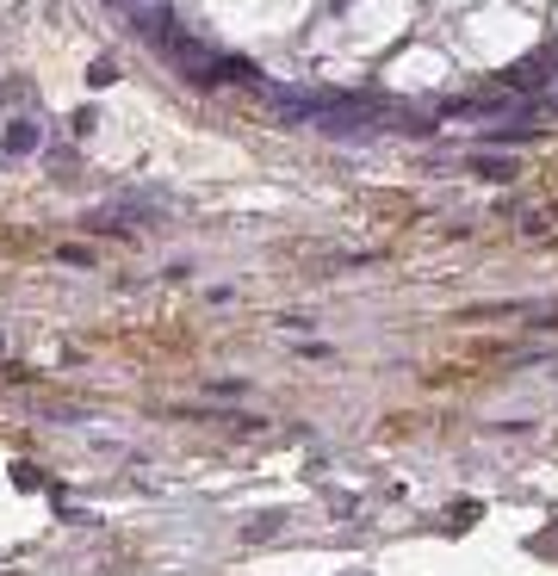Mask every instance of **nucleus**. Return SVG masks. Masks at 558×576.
<instances>
[{"label":"nucleus","instance_id":"nucleus-1","mask_svg":"<svg viewBox=\"0 0 558 576\" xmlns=\"http://www.w3.org/2000/svg\"><path fill=\"white\" fill-rule=\"evenodd\" d=\"M6 149H12V155H25V149H31V125H12V137H6Z\"/></svg>","mask_w":558,"mask_h":576}]
</instances>
